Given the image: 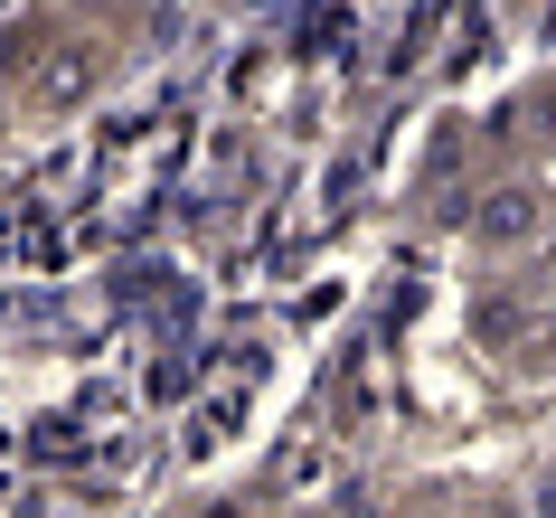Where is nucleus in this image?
<instances>
[{
	"label": "nucleus",
	"instance_id": "1",
	"mask_svg": "<svg viewBox=\"0 0 556 518\" xmlns=\"http://www.w3.org/2000/svg\"><path fill=\"white\" fill-rule=\"evenodd\" d=\"M94 86H104V48H94V38H58V48L29 58V104L38 114H66V104H86Z\"/></svg>",
	"mask_w": 556,
	"mask_h": 518
},
{
	"label": "nucleus",
	"instance_id": "3",
	"mask_svg": "<svg viewBox=\"0 0 556 518\" xmlns=\"http://www.w3.org/2000/svg\"><path fill=\"white\" fill-rule=\"evenodd\" d=\"M29 58H38L29 38H20V29H0V76H29Z\"/></svg>",
	"mask_w": 556,
	"mask_h": 518
},
{
	"label": "nucleus",
	"instance_id": "2",
	"mask_svg": "<svg viewBox=\"0 0 556 518\" xmlns=\"http://www.w3.org/2000/svg\"><path fill=\"white\" fill-rule=\"evenodd\" d=\"M471 236H481V245H500V255H509V245H538V236H547V189H528V179L491 189V199L471 207Z\"/></svg>",
	"mask_w": 556,
	"mask_h": 518
}]
</instances>
